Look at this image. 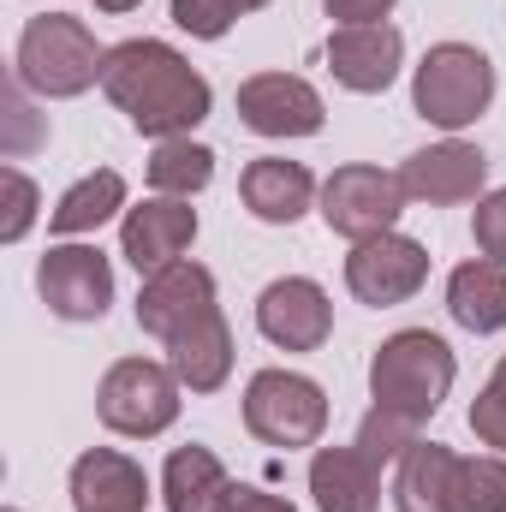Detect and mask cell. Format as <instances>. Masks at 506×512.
I'll return each instance as SVG.
<instances>
[{"label": "cell", "instance_id": "ffe728a7", "mask_svg": "<svg viewBox=\"0 0 506 512\" xmlns=\"http://www.w3.org/2000/svg\"><path fill=\"white\" fill-rule=\"evenodd\" d=\"M233 477L209 447H173L161 471V501L167 512H227L233 507Z\"/></svg>", "mask_w": 506, "mask_h": 512}, {"label": "cell", "instance_id": "30bf717a", "mask_svg": "<svg viewBox=\"0 0 506 512\" xmlns=\"http://www.w3.org/2000/svg\"><path fill=\"white\" fill-rule=\"evenodd\" d=\"M423 280H429V251H423L417 239H405V233L364 239V245H352V256H346V286H352V298H358V304H376V310L417 298Z\"/></svg>", "mask_w": 506, "mask_h": 512}, {"label": "cell", "instance_id": "9a60e30c", "mask_svg": "<svg viewBox=\"0 0 506 512\" xmlns=\"http://www.w3.org/2000/svg\"><path fill=\"white\" fill-rule=\"evenodd\" d=\"M405 66V36L393 24H340L328 36V72L352 96H381Z\"/></svg>", "mask_w": 506, "mask_h": 512}, {"label": "cell", "instance_id": "ba28073f", "mask_svg": "<svg viewBox=\"0 0 506 512\" xmlns=\"http://www.w3.org/2000/svg\"><path fill=\"white\" fill-rule=\"evenodd\" d=\"M36 292L60 322H102L114 304V262L96 245H54L36 262Z\"/></svg>", "mask_w": 506, "mask_h": 512}, {"label": "cell", "instance_id": "603a6c76", "mask_svg": "<svg viewBox=\"0 0 506 512\" xmlns=\"http://www.w3.org/2000/svg\"><path fill=\"white\" fill-rule=\"evenodd\" d=\"M126 209V179L114 173V167H96V173H84L60 203H54V215H48V233H60V239H78V233H96L102 221H114Z\"/></svg>", "mask_w": 506, "mask_h": 512}, {"label": "cell", "instance_id": "3957f363", "mask_svg": "<svg viewBox=\"0 0 506 512\" xmlns=\"http://www.w3.org/2000/svg\"><path fill=\"white\" fill-rule=\"evenodd\" d=\"M102 66H108V48L72 12H42L18 36V84L36 96H54V102L84 96L90 84H102Z\"/></svg>", "mask_w": 506, "mask_h": 512}, {"label": "cell", "instance_id": "5b68a950", "mask_svg": "<svg viewBox=\"0 0 506 512\" xmlns=\"http://www.w3.org/2000/svg\"><path fill=\"white\" fill-rule=\"evenodd\" d=\"M179 376L173 364H149V358H120L102 387H96V417L114 429V435H131V441H149V435H167L179 423Z\"/></svg>", "mask_w": 506, "mask_h": 512}, {"label": "cell", "instance_id": "9c48e42d", "mask_svg": "<svg viewBox=\"0 0 506 512\" xmlns=\"http://www.w3.org/2000/svg\"><path fill=\"white\" fill-rule=\"evenodd\" d=\"M256 328L280 352H322L328 334H334V304H328V292L310 274H286V280H268L262 286Z\"/></svg>", "mask_w": 506, "mask_h": 512}, {"label": "cell", "instance_id": "8992f818", "mask_svg": "<svg viewBox=\"0 0 506 512\" xmlns=\"http://www.w3.org/2000/svg\"><path fill=\"white\" fill-rule=\"evenodd\" d=\"M245 429L262 447H316L328 429V393L298 370H256L245 387Z\"/></svg>", "mask_w": 506, "mask_h": 512}, {"label": "cell", "instance_id": "2e32d148", "mask_svg": "<svg viewBox=\"0 0 506 512\" xmlns=\"http://www.w3.org/2000/svg\"><path fill=\"white\" fill-rule=\"evenodd\" d=\"M239 197H245V209H251L256 221H268V227H292V221L310 215V203H316L322 191H316V173H310L304 161L256 155L251 167L239 173Z\"/></svg>", "mask_w": 506, "mask_h": 512}, {"label": "cell", "instance_id": "4316f807", "mask_svg": "<svg viewBox=\"0 0 506 512\" xmlns=\"http://www.w3.org/2000/svg\"><path fill=\"white\" fill-rule=\"evenodd\" d=\"M411 447H417V423L370 405V417H364V429H358V453L376 459V465H393V459H405Z\"/></svg>", "mask_w": 506, "mask_h": 512}, {"label": "cell", "instance_id": "f546056e", "mask_svg": "<svg viewBox=\"0 0 506 512\" xmlns=\"http://www.w3.org/2000/svg\"><path fill=\"white\" fill-rule=\"evenodd\" d=\"M471 233H477V251L506 268V185H501V191H489V197H477Z\"/></svg>", "mask_w": 506, "mask_h": 512}, {"label": "cell", "instance_id": "cb8c5ba5", "mask_svg": "<svg viewBox=\"0 0 506 512\" xmlns=\"http://www.w3.org/2000/svg\"><path fill=\"white\" fill-rule=\"evenodd\" d=\"M215 179V149L191 143V137H161L149 155V185L155 197H197Z\"/></svg>", "mask_w": 506, "mask_h": 512}, {"label": "cell", "instance_id": "d6a6232c", "mask_svg": "<svg viewBox=\"0 0 506 512\" xmlns=\"http://www.w3.org/2000/svg\"><path fill=\"white\" fill-rule=\"evenodd\" d=\"M102 12H131V6H143V0H96Z\"/></svg>", "mask_w": 506, "mask_h": 512}, {"label": "cell", "instance_id": "83f0119b", "mask_svg": "<svg viewBox=\"0 0 506 512\" xmlns=\"http://www.w3.org/2000/svg\"><path fill=\"white\" fill-rule=\"evenodd\" d=\"M471 429H477L483 447L506 453V358L495 364V376L483 382V393L471 399Z\"/></svg>", "mask_w": 506, "mask_h": 512}, {"label": "cell", "instance_id": "8fae6325", "mask_svg": "<svg viewBox=\"0 0 506 512\" xmlns=\"http://www.w3.org/2000/svg\"><path fill=\"white\" fill-rule=\"evenodd\" d=\"M483 179H489L483 149H477V143H459V137L429 143V149L405 155V167H399L405 197H411V203H429V209H453V203L483 197Z\"/></svg>", "mask_w": 506, "mask_h": 512}, {"label": "cell", "instance_id": "ac0fdd59", "mask_svg": "<svg viewBox=\"0 0 506 512\" xmlns=\"http://www.w3.org/2000/svg\"><path fill=\"white\" fill-rule=\"evenodd\" d=\"M167 364H173V376L191 387V393L227 387V376H233V328H227L221 304L203 310L197 322H185V328L167 340Z\"/></svg>", "mask_w": 506, "mask_h": 512}, {"label": "cell", "instance_id": "1f68e13d", "mask_svg": "<svg viewBox=\"0 0 506 512\" xmlns=\"http://www.w3.org/2000/svg\"><path fill=\"white\" fill-rule=\"evenodd\" d=\"M227 512H298V507H292L286 495H268V489H239Z\"/></svg>", "mask_w": 506, "mask_h": 512}, {"label": "cell", "instance_id": "4dcf8cb0", "mask_svg": "<svg viewBox=\"0 0 506 512\" xmlns=\"http://www.w3.org/2000/svg\"><path fill=\"white\" fill-rule=\"evenodd\" d=\"M334 24H387L393 0H322Z\"/></svg>", "mask_w": 506, "mask_h": 512}, {"label": "cell", "instance_id": "7402d4cb", "mask_svg": "<svg viewBox=\"0 0 506 512\" xmlns=\"http://www.w3.org/2000/svg\"><path fill=\"white\" fill-rule=\"evenodd\" d=\"M453 465H459L453 447H441V441H417V447L399 459L393 507L399 512H453Z\"/></svg>", "mask_w": 506, "mask_h": 512}, {"label": "cell", "instance_id": "6da1fadb", "mask_svg": "<svg viewBox=\"0 0 506 512\" xmlns=\"http://www.w3.org/2000/svg\"><path fill=\"white\" fill-rule=\"evenodd\" d=\"M102 90L108 102L131 120V131L143 137H191V131L209 120V78L167 42L155 36H131L120 48H108V66H102Z\"/></svg>", "mask_w": 506, "mask_h": 512}, {"label": "cell", "instance_id": "836d02e7", "mask_svg": "<svg viewBox=\"0 0 506 512\" xmlns=\"http://www.w3.org/2000/svg\"><path fill=\"white\" fill-rule=\"evenodd\" d=\"M6 512H18V507H6Z\"/></svg>", "mask_w": 506, "mask_h": 512}, {"label": "cell", "instance_id": "4fadbf2b", "mask_svg": "<svg viewBox=\"0 0 506 512\" xmlns=\"http://www.w3.org/2000/svg\"><path fill=\"white\" fill-rule=\"evenodd\" d=\"M191 239H197L191 197H149V203L126 209V221H120V256L137 274H161L167 262H185Z\"/></svg>", "mask_w": 506, "mask_h": 512}, {"label": "cell", "instance_id": "52a82bcc", "mask_svg": "<svg viewBox=\"0 0 506 512\" xmlns=\"http://www.w3.org/2000/svg\"><path fill=\"white\" fill-rule=\"evenodd\" d=\"M405 203H411V197H405L399 173L370 167V161L334 167L328 185H322V221H328V233H340V239H352V245L393 233V221L405 215Z\"/></svg>", "mask_w": 506, "mask_h": 512}, {"label": "cell", "instance_id": "d6986e66", "mask_svg": "<svg viewBox=\"0 0 506 512\" xmlns=\"http://www.w3.org/2000/svg\"><path fill=\"white\" fill-rule=\"evenodd\" d=\"M310 495L316 512H376L381 507V465L352 447H316L310 459Z\"/></svg>", "mask_w": 506, "mask_h": 512}, {"label": "cell", "instance_id": "d4e9b609", "mask_svg": "<svg viewBox=\"0 0 506 512\" xmlns=\"http://www.w3.org/2000/svg\"><path fill=\"white\" fill-rule=\"evenodd\" d=\"M453 512H506V459L477 453L453 465Z\"/></svg>", "mask_w": 506, "mask_h": 512}, {"label": "cell", "instance_id": "7c38bea8", "mask_svg": "<svg viewBox=\"0 0 506 512\" xmlns=\"http://www.w3.org/2000/svg\"><path fill=\"white\" fill-rule=\"evenodd\" d=\"M239 120L256 137H316L322 131V96L298 72H256L239 84Z\"/></svg>", "mask_w": 506, "mask_h": 512}, {"label": "cell", "instance_id": "484cf974", "mask_svg": "<svg viewBox=\"0 0 506 512\" xmlns=\"http://www.w3.org/2000/svg\"><path fill=\"white\" fill-rule=\"evenodd\" d=\"M268 0H173V24L197 42H221L245 12H262Z\"/></svg>", "mask_w": 506, "mask_h": 512}, {"label": "cell", "instance_id": "277c9868", "mask_svg": "<svg viewBox=\"0 0 506 512\" xmlns=\"http://www.w3.org/2000/svg\"><path fill=\"white\" fill-rule=\"evenodd\" d=\"M495 102V66L483 48L471 42H435L423 60H417V78H411V108L441 131H465L477 126Z\"/></svg>", "mask_w": 506, "mask_h": 512}, {"label": "cell", "instance_id": "7a4b0ae2", "mask_svg": "<svg viewBox=\"0 0 506 512\" xmlns=\"http://www.w3.org/2000/svg\"><path fill=\"white\" fill-rule=\"evenodd\" d=\"M453 346L429 328H399L393 340H381L370 358V399L393 417H411L417 429L441 411V399L453 393Z\"/></svg>", "mask_w": 506, "mask_h": 512}, {"label": "cell", "instance_id": "5bb4252c", "mask_svg": "<svg viewBox=\"0 0 506 512\" xmlns=\"http://www.w3.org/2000/svg\"><path fill=\"white\" fill-rule=\"evenodd\" d=\"M203 310H215V274L203 262H167L161 274H143V292H137V328L155 334L161 346L197 322Z\"/></svg>", "mask_w": 506, "mask_h": 512}, {"label": "cell", "instance_id": "f1b7e54d", "mask_svg": "<svg viewBox=\"0 0 506 512\" xmlns=\"http://www.w3.org/2000/svg\"><path fill=\"white\" fill-rule=\"evenodd\" d=\"M0 239L6 245H18L24 233H30V221H36V185H30V173H18V167H6L0 173Z\"/></svg>", "mask_w": 506, "mask_h": 512}, {"label": "cell", "instance_id": "e0dca14e", "mask_svg": "<svg viewBox=\"0 0 506 512\" xmlns=\"http://www.w3.org/2000/svg\"><path fill=\"white\" fill-rule=\"evenodd\" d=\"M72 507L78 512H143L149 507V477L126 453L90 447L72 465Z\"/></svg>", "mask_w": 506, "mask_h": 512}, {"label": "cell", "instance_id": "44dd1931", "mask_svg": "<svg viewBox=\"0 0 506 512\" xmlns=\"http://www.w3.org/2000/svg\"><path fill=\"white\" fill-rule=\"evenodd\" d=\"M447 316L465 334H501L506 328V268L477 256L447 274Z\"/></svg>", "mask_w": 506, "mask_h": 512}]
</instances>
